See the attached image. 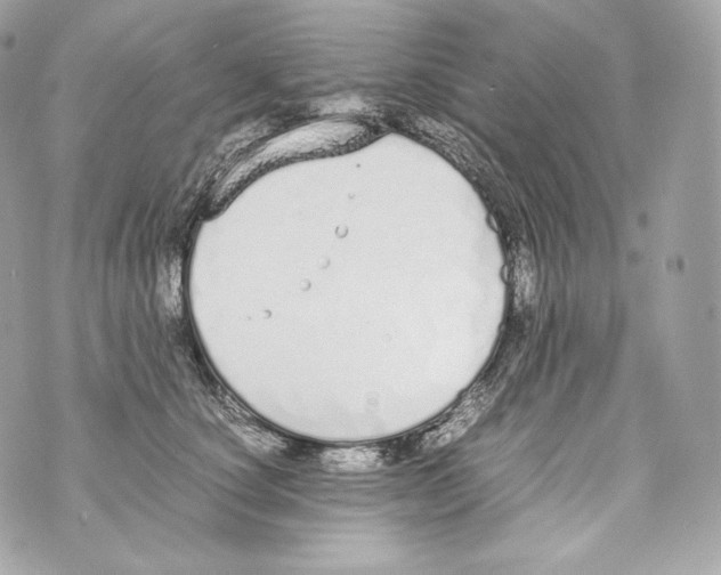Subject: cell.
Returning <instances> with one entry per match:
<instances>
[{
    "mask_svg": "<svg viewBox=\"0 0 721 575\" xmlns=\"http://www.w3.org/2000/svg\"><path fill=\"white\" fill-rule=\"evenodd\" d=\"M382 453L374 448L358 447L324 453L323 464L332 471L363 473L374 471L382 464Z\"/></svg>",
    "mask_w": 721,
    "mask_h": 575,
    "instance_id": "cell-1",
    "label": "cell"
}]
</instances>
